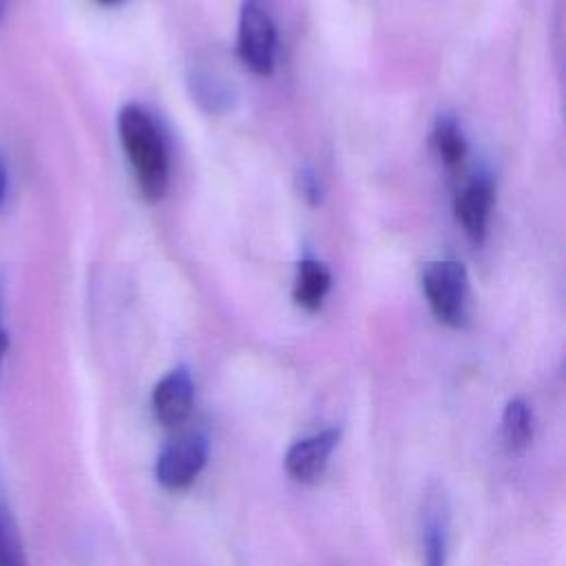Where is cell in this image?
I'll return each mask as SVG.
<instances>
[{
	"label": "cell",
	"mask_w": 566,
	"mask_h": 566,
	"mask_svg": "<svg viewBox=\"0 0 566 566\" xmlns=\"http://www.w3.org/2000/svg\"><path fill=\"white\" fill-rule=\"evenodd\" d=\"M237 51L241 62L256 75H270L274 69L276 31L272 18L256 0H245L239 15Z\"/></svg>",
	"instance_id": "3"
},
{
	"label": "cell",
	"mask_w": 566,
	"mask_h": 566,
	"mask_svg": "<svg viewBox=\"0 0 566 566\" xmlns=\"http://www.w3.org/2000/svg\"><path fill=\"white\" fill-rule=\"evenodd\" d=\"M4 195H7V168H4V159L0 155V206L4 201Z\"/></svg>",
	"instance_id": "15"
},
{
	"label": "cell",
	"mask_w": 566,
	"mask_h": 566,
	"mask_svg": "<svg viewBox=\"0 0 566 566\" xmlns=\"http://www.w3.org/2000/svg\"><path fill=\"white\" fill-rule=\"evenodd\" d=\"M422 290L438 321L460 327L467 321V270L460 261H431L422 268Z\"/></svg>",
	"instance_id": "2"
},
{
	"label": "cell",
	"mask_w": 566,
	"mask_h": 566,
	"mask_svg": "<svg viewBox=\"0 0 566 566\" xmlns=\"http://www.w3.org/2000/svg\"><path fill=\"white\" fill-rule=\"evenodd\" d=\"M117 133L142 195L148 201L161 199L168 184V157L150 115L135 104L124 106L117 115Z\"/></svg>",
	"instance_id": "1"
},
{
	"label": "cell",
	"mask_w": 566,
	"mask_h": 566,
	"mask_svg": "<svg viewBox=\"0 0 566 566\" xmlns=\"http://www.w3.org/2000/svg\"><path fill=\"white\" fill-rule=\"evenodd\" d=\"M301 188H303L305 199H307L312 206H316V203L321 201V188H318V181L314 179V175L305 172V175L301 177Z\"/></svg>",
	"instance_id": "14"
},
{
	"label": "cell",
	"mask_w": 566,
	"mask_h": 566,
	"mask_svg": "<svg viewBox=\"0 0 566 566\" xmlns=\"http://www.w3.org/2000/svg\"><path fill=\"white\" fill-rule=\"evenodd\" d=\"M338 438H340V429L332 427L321 433L292 442L283 458L287 475L301 484L316 482L325 473V467L329 462L332 451L338 444Z\"/></svg>",
	"instance_id": "6"
},
{
	"label": "cell",
	"mask_w": 566,
	"mask_h": 566,
	"mask_svg": "<svg viewBox=\"0 0 566 566\" xmlns=\"http://www.w3.org/2000/svg\"><path fill=\"white\" fill-rule=\"evenodd\" d=\"M0 566H27L24 544L2 491H0Z\"/></svg>",
	"instance_id": "11"
},
{
	"label": "cell",
	"mask_w": 566,
	"mask_h": 566,
	"mask_svg": "<svg viewBox=\"0 0 566 566\" xmlns=\"http://www.w3.org/2000/svg\"><path fill=\"white\" fill-rule=\"evenodd\" d=\"M195 385L186 367L170 369L153 389V411L164 427L181 424L192 409Z\"/></svg>",
	"instance_id": "7"
},
{
	"label": "cell",
	"mask_w": 566,
	"mask_h": 566,
	"mask_svg": "<svg viewBox=\"0 0 566 566\" xmlns=\"http://www.w3.org/2000/svg\"><path fill=\"white\" fill-rule=\"evenodd\" d=\"M451 535L449 500L440 486H431L420 509L422 566H447Z\"/></svg>",
	"instance_id": "5"
},
{
	"label": "cell",
	"mask_w": 566,
	"mask_h": 566,
	"mask_svg": "<svg viewBox=\"0 0 566 566\" xmlns=\"http://www.w3.org/2000/svg\"><path fill=\"white\" fill-rule=\"evenodd\" d=\"M2 11H4V0H0V18H2Z\"/></svg>",
	"instance_id": "17"
},
{
	"label": "cell",
	"mask_w": 566,
	"mask_h": 566,
	"mask_svg": "<svg viewBox=\"0 0 566 566\" xmlns=\"http://www.w3.org/2000/svg\"><path fill=\"white\" fill-rule=\"evenodd\" d=\"M329 270L316 259H303L296 270L294 301L305 310H316L329 290Z\"/></svg>",
	"instance_id": "9"
},
{
	"label": "cell",
	"mask_w": 566,
	"mask_h": 566,
	"mask_svg": "<svg viewBox=\"0 0 566 566\" xmlns=\"http://www.w3.org/2000/svg\"><path fill=\"white\" fill-rule=\"evenodd\" d=\"M99 4H115V2H119V0H97Z\"/></svg>",
	"instance_id": "16"
},
{
	"label": "cell",
	"mask_w": 566,
	"mask_h": 566,
	"mask_svg": "<svg viewBox=\"0 0 566 566\" xmlns=\"http://www.w3.org/2000/svg\"><path fill=\"white\" fill-rule=\"evenodd\" d=\"M208 460V442L199 433H188L161 449L155 462V478L168 491L190 486Z\"/></svg>",
	"instance_id": "4"
},
{
	"label": "cell",
	"mask_w": 566,
	"mask_h": 566,
	"mask_svg": "<svg viewBox=\"0 0 566 566\" xmlns=\"http://www.w3.org/2000/svg\"><path fill=\"white\" fill-rule=\"evenodd\" d=\"M7 349H9V334H7V327H4V290L0 285V380H2Z\"/></svg>",
	"instance_id": "13"
},
{
	"label": "cell",
	"mask_w": 566,
	"mask_h": 566,
	"mask_svg": "<svg viewBox=\"0 0 566 566\" xmlns=\"http://www.w3.org/2000/svg\"><path fill=\"white\" fill-rule=\"evenodd\" d=\"M433 144L447 166L453 168V166L462 164V159L467 155V142H464V135L453 117H440L436 122Z\"/></svg>",
	"instance_id": "12"
},
{
	"label": "cell",
	"mask_w": 566,
	"mask_h": 566,
	"mask_svg": "<svg viewBox=\"0 0 566 566\" xmlns=\"http://www.w3.org/2000/svg\"><path fill=\"white\" fill-rule=\"evenodd\" d=\"M502 440L509 451L520 453L533 440V411L526 400L513 398L502 411Z\"/></svg>",
	"instance_id": "10"
},
{
	"label": "cell",
	"mask_w": 566,
	"mask_h": 566,
	"mask_svg": "<svg viewBox=\"0 0 566 566\" xmlns=\"http://www.w3.org/2000/svg\"><path fill=\"white\" fill-rule=\"evenodd\" d=\"M493 203V184L489 177H473L455 199V217L473 241L486 232V219Z\"/></svg>",
	"instance_id": "8"
}]
</instances>
